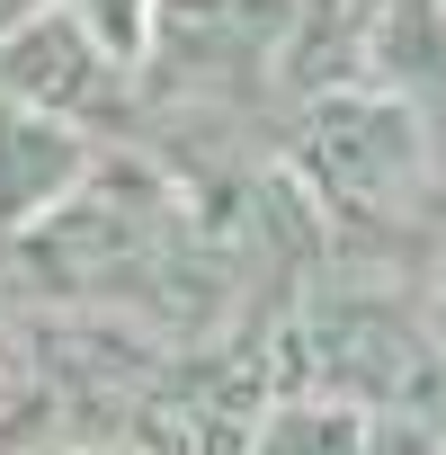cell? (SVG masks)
<instances>
[{
    "instance_id": "6da1fadb",
    "label": "cell",
    "mask_w": 446,
    "mask_h": 455,
    "mask_svg": "<svg viewBox=\"0 0 446 455\" xmlns=\"http://www.w3.org/2000/svg\"><path fill=\"white\" fill-rule=\"evenodd\" d=\"M295 170L313 196L348 223H402V205L428 188V116L402 90H331L304 116Z\"/></svg>"
},
{
    "instance_id": "7a4b0ae2",
    "label": "cell",
    "mask_w": 446,
    "mask_h": 455,
    "mask_svg": "<svg viewBox=\"0 0 446 455\" xmlns=\"http://www.w3.org/2000/svg\"><path fill=\"white\" fill-rule=\"evenodd\" d=\"M116 63L81 36L72 10H28L10 36H0V99H19V108H45L63 125H81L90 108L116 99Z\"/></svg>"
},
{
    "instance_id": "3957f363",
    "label": "cell",
    "mask_w": 446,
    "mask_h": 455,
    "mask_svg": "<svg viewBox=\"0 0 446 455\" xmlns=\"http://www.w3.org/2000/svg\"><path fill=\"white\" fill-rule=\"evenodd\" d=\"M90 179V143L81 125L0 99V233H28V223H54Z\"/></svg>"
},
{
    "instance_id": "277c9868",
    "label": "cell",
    "mask_w": 446,
    "mask_h": 455,
    "mask_svg": "<svg viewBox=\"0 0 446 455\" xmlns=\"http://www.w3.org/2000/svg\"><path fill=\"white\" fill-rule=\"evenodd\" d=\"M366 419H375V411H357V402L304 393V402H286V411L259 419L251 455H366Z\"/></svg>"
},
{
    "instance_id": "5b68a950",
    "label": "cell",
    "mask_w": 446,
    "mask_h": 455,
    "mask_svg": "<svg viewBox=\"0 0 446 455\" xmlns=\"http://www.w3.org/2000/svg\"><path fill=\"white\" fill-rule=\"evenodd\" d=\"M63 10L81 19V36L116 63V72H134L143 54H152V28H161V0H63Z\"/></svg>"
},
{
    "instance_id": "8992f818",
    "label": "cell",
    "mask_w": 446,
    "mask_h": 455,
    "mask_svg": "<svg viewBox=\"0 0 446 455\" xmlns=\"http://www.w3.org/2000/svg\"><path fill=\"white\" fill-rule=\"evenodd\" d=\"M366 455H446V428L428 411H375L366 419Z\"/></svg>"
},
{
    "instance_id": "52a82bcc",
    "label": "cell",
    "mask_w": 446,
    "mask_h": 455,
    "mask_svg": "<svg viewBox=\"0 0 446 455\" xmlns=\"http://www.w3.org/2000/svg\"><path fill=\"white\" fill-rule=\"evenodd\" d=\"M419 322H428V339H437V357H446V233H437V259H428V295H419Z\"/></svg>"
},
{
    "instance_id": "ba28073f",
    "label": "cell",
    "mask_w": 446,
    "mask_h": 455,
    "mask_svg": "<svg viewBox=\"0 0 446 455\" xmlns=\"http://www.w3.org/2000/svg\"><path fill=\"white\" fill-rule=\"evenodd\" d=\"M428 10H437V28H446V0H428Z\"/></svg>"
}]
</instances>
